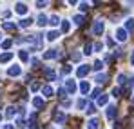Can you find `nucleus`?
<instances>
[{
	"label": "nucleus",
	"mask_w": 134,
	"mask_h": 129,
	"mask_svg": "<svg viewBox=\"0 0 134 129\" xmlns=\"http://www.w3.org/2000/svg\"><path fill=\"white\" fill-rule=\"evenodd\" d=\"M103 20H96L94 22V27H92V31H94V35H102L103 33Z\"/></svg>",
	"instance_id": "1"
},
{
	"label": "nucleus",
	"mask_w": 134,
	"mask_h": 129,
	"mask_svg": "<svg viewBox=\"0 0 134 129\" xmlns=\"http://www.w3.org/2000/svg\"><path fill=\"white\" fill-rule=\"evenodd\" d=\"M116 38H118L120 42H125V40H127V31H125L123 27H118V29H116Z\"/></svg>",
	"instance_id": "2"
},
{
	"label": "nucleus",
	"mask_w": 134,
	"mask_h": 129,
	"mask_svg": "<svg viewBox=\"0 0 134 129\" xmlns=\"http://www.w3.org/2000/svg\"><path fill=\"white\" fill-rule=\"evenodd\" d=\"M56 56H58V51H56V49H49V51L44 53V60H53V58H56Z\"/></svg>",
	"instance_id": "3"
},
{
	"label": "nucleus",
	"mask_w": 134,
	"mask_h": 129,
	"mask_svg": "<svg viewBox=\"0 0 134 129\" xmlns=\"http://www.w3.org/2000/svg\"><path fill=\"white\" fill-rule=\"evenodd\" d=\"M15 11H16L18 15H25V13H27L29 9H27V6H25V4H22V2H18V4L15 6Z\"/></svg>",
	"instance_id": "4"
},
{
	"label": "nucleus",
	"mask_w": 134,
	"mask_h": 129,
	"mask_svg": "<svg viewBox=\"0 0 134 129\" xmlns=\"http://www.w3.org/2000/svg\"><path fill=\"white\" fill-rule=\"evenodd\" d=\"M20 73H22L20 65H13V67H9V71H7V75H9V76H18Z\"/></svg>",
	"instance_id": "5"
},
{
	"label": "nucleus",
	"mask_w": 134,
	"mask_h": 129,
	"mask_svg": "<svg viewBox=\"0 0 134 129\" xmlns=\"http://www.w3.org/2000/svg\"><path fill=\"white\" fill-rule=\"evenodd\" d=\"M87 73H89V65H80V67H78V71H76V76L83 78Z\"/></svg>",
	"instance_id": "6"
},
{
	"label": "nucleus",
	"mask_w": 134,
	"mask_h": 129,
	"mask_svg": "<svg viewBox=\"0 0 134 129\" xmlns=\"http://www.w3.org/2000/svg\"><path fill=\"white\" fill-rule=\"evenodd\" d=\"M65 89L69 91V93H71V95L76 91V84H74V80H72V78H69V80L65 82Z\"/></svg>",
	"instance_id": "7"
},
{
	"label": "nucleus",
	"mask_w": 134,
	"mask_h": 129,
	"mask_svg": "<svg viewBox=\"0 0 134 129\" xmlns=\"http://www.w3.org/2000/svg\"><path fill=\"white\" fill-rule=\"evenodd\" d=\"M44 75L47 76V80H54V78H56V73H54L51 67H44Z\"/></svg>",
	"instance_id": "8"
},
{
	"label": "nucleus",
	"mask_w": 134,
	"mask_h": 129,
	"mask_svg": "<svg viewBox=\"0 0 134 129\" xmlns=\"http://www.w3.org/2000/svg\"><path fill=\"white\" fill-rule=\"evenodd\" d=\"M13 58V53H2L0 55V64H5V62H9Z\"/></svg>",
	"instance_id": "9"
},
{
	"label": "nucleus",
	"mask_w": 134,
	"mask_h": 129,
	"mask_svg": "<svg viewBox=\"0 0 134 129\" xmlns=\"http://www.w3.org/2000/svg\"><path fill=\"white\" fill-rule=\"evenodd\" d=\"M89 89H91V86H89V82H87V80H83V82L80 84V91H82L83 95H87V93H89Z\"/></svg>",
	"instance_id": "10"
},
{
	"label": "nucleus",
	"mask_w": 134,
	"mask_h": 129,
	"mask_svg": "<svg viewBox=\"0 0 134 129\" xmlns=\"http://www.w3.org/2000/svg\"><path fill=\"white\" fill-rule=\"evenodd\" d=\"M42 93H44V96H53L54 91H53V87H51V86H44V87H42Z\"/></svg>",
	"instance_id": "11"
},
{
	"label": "nucleus",
	"mask_w": 134,
	"mask_h": 129,
	"mask_svg": "<svg viewBox=\"0 0 134 129\" xmlns=\"http://www.w3.org/2000/svg\"><path fill=\"white\" fill-rule=\"evenodd\" d=\"M16 111H18L16 107H13V106H9V107H7V113H5V116H7V118H13V116L16 115Z\"/></svg>",
	"instance_id": "12"
},
{
	"label": "nucleus",
	"mask_w": 134,
	"mask_h": 129,
	"mask_svg": "<svg viewBox=\"0 0 134 129\" xmlns=\"http://www.w3.org/2000/svg\"><path fill=\"white\" fill-rule=\"evenodd\" d=\"M114 116H116V107H114V106H109V107H107V118H114Z\"/></svg>",
	"instance_id": "13"
},
{
	"label": "nucleus",
	"mask_w": 134,
	"mask_h": 129,
	"mask_svg": "<svg viewBox=\"0 0 134 129\" xmlns=\"http://www.w3.org/2000/svg\"><path fill=\"white\" fill-rule=\"evenodd\" d=\"M98 124H100V122H98L96 118H92V120L87 122V127H89V129H98Z\"/></svg>",
	"instance_id": "14"
},
{
	"label": "nucleus",
	"mask_w": 134,
	"mask_h": 129,
	"mask_svg": "<svg viewBox=\"0 0 134 129\" xmlns=\"http://www.w3.org/2000/svg\"><path fill=\"white\" fill-rule=\"evenodd\" d=\"M58 37H60V35H58V31H51V33L47 35V40H49V42H53V40H56Z\"/></svg>",
	"instance_id": "15"
},
{
	"label": "nucleus",
	"mask_w": 134,
	"mask_h": 129,
	"mask_svg": "<svg viewBox=\"0 0 134 129\" xmlns=\"http://www.w3.org/2000/svg\"><path fill=\"white\" fill-rule=\"evenodd\" d=\"M33 106H35V107H42V106H44V98L36 96V98L33 100Z\"/></svg>",
	"instance_id": "16"
},
{
	"label": "nucleus",
	"mask_w": 134,
	"mask_h": 129,
	"mask_svg": "<svg viewBox=\"0 0 134 129\" xmlns=\"http://www.w3.org/2000/svg\"><path fill=\"white\" fill-rule=\"evenodd\" d=\"M132 29H134V20L129 18V20L125 22V31H132Z\"/></svg>",
	"instance_id": "17"
},
{
	"label": "nucleus",
	"mask_w": 134,
	"mask_h": 129,
	"mask_svg": "<svg viewBox=\"0 0 134 129\" xmlns=\"http://www.w3.org/2000/svg\"><path fill=\"white\" fill-rule=\"evenodd\" d=\"M2 27H4L5 31H13V29H15V24H11V22H4Z\"/></svg>",
	"instance_id": "18"
},
{
	"label": "nucleus",
	"mask_w": 134,
	"mask_h": 129,
	"mask_svg": "<svg viewBox=\"0 0 134 129\" xmlns=\"http://www.w3.org/2000/svg\"><path fill=\"white\" fill-rule=\"evenodd\" d=\"M107 100H109V98H107V95L98 96V106H105V104H107Z\"/></svg>",
	"instance_id": "19"
},
{
	"label": "nucleus",
	"mask_w": 134,
	"mask_h": 129,
	"mask_svg": "<svg viewBox=\"0 0 134 129\" xmlns=\"http://www.w3.org/2000/svg\"><path fill=\"white\" fill-rule=\"evenodd\" d=\"M18 56H20V60H22V62H27V60H29V55H27V51H20V53H18Z\"/></svg>",
	"instance_id": "20"
},
{
	"label": "nucleus",
	"mask_w": 134,
	"mask_h": 129,
	"mask_svg": "<svg viewBox=\"0 0 134 129\" xmlns=\"http://www.w3.org/2000/svg\"><path fill=\"white\" fill-rule=\"evenodd\" d=\"M105 80H107V75H105V73H102V75L96 76V82H98V84H103Z\"/></svg>",
	"instance_id": "21"
},
{
	"label": "nucleus",
	"mask_w": 134,
	"mask_h": 129,
	"mask_svg": "<svg viewBox=\"0 0 134 129\" xmlns=\"http://www.w3.org/2000/svg\"><path fill=\"white\" fill-rule=\"evenodd\" d=\"M31 18H22V20H20V24H18V25H20V27H27V25H29V24H31Z\"/></svg>",
	"instance_id": "22"
},
{
	"label": "nucleus",
	"mask_w": 134,
	"mask_h": 129,
	"mask_svg": "<svg viewBox=\"0 0 134 129\" xmlns=\"http://www.w3.org/2000/svg\"><path fill=\"white\" fill-rule=\"evenodd\" d=\"M49 24H51V25H58V24H60V18H58L56 15H53L51 20H49Z\"/></svg>",
	"instance_id": "23"
},
{
	"label": "nucleus",
	"mask_w": 134,
	"mask_h": 129,
	"mask_svg": "<svg viewBox=\"0 0 134 129\" xmlns=\"http://www.w3.org/2000/svg\"><path fill=\"white\" fill-rule=\"evenodd\" d=\"M74 24H76V25H82V24H83V17H82V15H76V17H74Z\"/></svg>",
	"instance_id": "24"
},
{
	"label": "nucleus",
	"mask_w": 134,
	"mask_h": 129,
	"mask_svg": "<svg viewBox=\"0 0 134 129\" xmlns=\"http://www.w3.org/2000/svg\"><path fill=\"white\" fill-rule=\"evenodd\" d=\"M83 53H85V55H91V53H92V44H85V47H83Z\"/></svg>",
	"instance_id": "25"
},
{
	"label": "nucleus",
	"mask_w": 134,
	"mask_h": 129,
	"mask_svg": "<svg viewBox=\"0 0 134 129\" xmlns=\"http://www.w3.org/2000/svg\"><path fill=\"white\" fill-rule=\"evenodd\" d=\"M120 95H121V89H120V87H112V96H114V98H118Z\"/></svg>",
	"instance_id": "26"
},
{
	"label": "nucleus",
	"mask_w": 134,
	"mask_h": 129,
	"mask_svg": "<svg viewBox=\"0 0 134 129\" xmlns=\"http://www.w3.org/2000/svg\"><path fill=\"white\" fill-rule=\"evenodd\" d=\"M56 122H60V124L65 122V115L64 113H56Z\"/></svg>",
	"instance_id": "27"
},
{
	"label": "nucleus",
	"mask_w": 134,
	"mask_h": 129,
	"mask_svg": "<svg viewBox=\"0 0 134 129\" xmlns=\"http://www.w3.org/2000/svg\"><path fill=\"white\" fill-rule=\"evenodd\" d=\"M47 24V18H45V15H40L38 17V25H45Z\"/></svg>",
	"instance_id": "28"
},
{
	"label": "nucleus",
	"mask_w": 134,
	"mask_h": 129,
	"mask_svg": "<svg viewBox=\"0 0 134 129\" xmlns=\"http://www.w3.org/2000/svg\"><path fill=\"white\" fill-rule=\"evenodd\" d=\"M69 27H71V25H69V22H67V20L62 22V31H64V33H67V31H69Z\"/></svg>",
	"instance_id": "29"
},
{
	"label": "nucleus",
	"mask_w": 134,
	"mask_h": 129,
	"mask_svg": "<svg viewBox=\"0 0 134 129\" xmlns=\"http://www.w3.org/2000/svg\"><path fill=\"white\" fill-rule=\"evenodd\" d=\"M11 44H13V40H5V42H2V49H9Z\"/></svg>",
	"instance_id": "30"
},
{
	"label": "nucleus",
	"mask_w": 134,
	"mask_h": 129,
	"mask_svg": "<svg viewBox=\"0 0 134 129\" xmlns=\"http://www.w3.org/2000/svg\"><path fill=\"white\" fill-rule=\"evenodd\" d=\"M87 9H89V4L82 2V4H80V11H87Z\"/></svg>",
	"instance_id": "31"
},
{
	"label": "nucleus",
	"mask_w": 134,
	"mask_h": 129,
	"mask_svg": "<svg viewBox=\"0 0 134 129\" xmlns=\"http://www.w3.org/2000/svg\"><path fill=\"white\" fill-rule=\"evenodd\" d=\"M94 111H96V109H94V106H92V104H91V106H87V115H94Z\"/></svg>",
	"instance_id": "32"
},
{
	"label": "nucleus",
	"mask_w": 134,
	"mask_h": 129,
	"mask_svg": "<svg viewBox=\"0 0 134 129\" xmlns=\"http://www.w3.org/2000/svg\"><path fill=\"white\" fill-rule=\"evenodd\" d=\"M58 96H60V98H64V96H65V89H64V87H60V89H58Z\"/></svg>",
	"instance_id": "33"
},
{
	"label": "nucleus",
	"mask_w": 134,
	"mask_h": 129,
	"mask_svg": "<svg viewBox=\"0 0 134 129\" xmlns=\"http://www.w3.org/2000/svg\"><path fill=\"white\" fill-rule=\"evenodd\" d=\"M102 62H100V60H96V62H94V69H96V71H98V69H102Z\"/></svg>",
	"instance_id": "34"
},
{
	"label": "nucleus",
	"mask_w": 134,
	"mask_h": 129,
	"mask_svg": "<svg viewBox=\"0 0 134 129\" xmlns=\"http://www.w3.org/2000/svg\"><path fill=\"white\" fill-rule=\"evenodd\" d=\"M118 84H125V75H120L118 76Z\"/></svg>",
	"instance_id": "35"
},
{
	"label": "nucleus",
	"mask_w": 134,
	"mask_h": 129,
	"mask_svg": "<svg viewBox=\"0 0 134 129\" xmlns=\"http://www.w3.org/2000/svg\"><path fill=\"white\" fill-rule=\"evenodd\" d=\"M38 87H40V84H38V82H33V84H31V89H33V91H36Z\"/></svg>",
	"instance_id": "36"
},
{
	"label": "nucleus",
	"mask_w": 134,
	"mask_h": 129,
	"mask_svg": "<svg viewBox=\"0 0 134 129\" xmlns=\"http://www.w3.org/2000/svg\"><path fill=\"white\" fill-rule=\"evenodd\" d=\"M98 95H100V89H94V91H92V95H91V98H96Z\"/></svg>",
	"instance_id": "37"
},
{
	"label": "nucleus",
	"mask_w": 134,
	"mask_h": 129,
	"mask_svg": "<svg viewBox=\"0 0 134 129\" xmlns=\"http://www.w3.org/2000/svg\"><path fill=\"white\" fill-rule=\"evenodd\" d=\"M45 6H47V2H36V7H40V9L45 7Z\"/></svg>",
	"instance_id": "38"
},
{
	"label": "nucleus",
	"mask_w": 134,
	"mask_h": 129,
	"mask_svg": "<svg viewBox=\"0 0 134 129\" xmlns=\"http://www.w3.org/2000/svg\"><path fill=\"white\" fill-rule=\"evenodd\" d=\"M112 127H114V129H123V127H121V124H120V122H114V124H112Z\"/></svg>",
	"instance_id": "39"
},
{
	"label": "nucleus",
	"mask_w": 134,
	"mask_h": 129,
	"mask_svg": "<svg viewBox=\"0 0 134 129\" xmlns=\"http://www.w3.org/2000/svg\"><path fill=\"white\" fill-rule=\"evenodd\" d=\"M29 120L35 122V120H36V113H31V115H29Z\"/></svg>",
	"instance_id": "40"
},
{
	"label": "nucleus",
	"mask_w": 134,
	"mask_h": 129,
	"mask_svg": "<svg viewBox=\"0 0 134 129\" xmlns=\"http://www.w3.org/2000/svg\"><path fill=\"white\" fill-rule=\"evenodd\" d=\"M94 49H96V51H102V49H103V45H102V44L98 42L96 45H94Z\"/></svg>",
	"instance_id": "41"
},
{
	"label": "nucleus",
	"mask_w": 134,
	"mask_h": 129,
	"mask_svg": "<svg viewBox=\"0 0 134 129\" xmlns=\"http://www.w3.org/2000/svg\"><path fill=\"white\" fill-rule=\"evenodd\" d=\"M78 107H80V109L85 107V100H80V102H78Z\"/></svg>",
	"instance_id": "42"
},
{
	"label": "nucleus",
	"mask_w": 134,
	"mask_h": 129,
	"mask_svg": "<svg viewBox=\"0 0 134 129\" xmlns=\"http://www.w3.org/2000/svg\"><path fill=\"white\" fill-rule=\"evenodd\" d=\"M69 71H71V67H69V65H65V67H64V69H62V73H64V75H67V73H69Z\"/></svg>",
	"instance_id": "43"
},
{
	"label": "nucleus",
	"mask_w": 134,
	"mask_h": 129,
	"mask_svg": "<svg viewBox=\"0 0 134 129\" xmlns=\"http://www.w3.org/2000/svg\"><path fill=\"white\" fill-rule=\"evenodd\" d=\"M72 60H80V53H74L72 55Z\"/></svg>",
	"instance_id": "44"
},
{
	"label": "nucleus",
	"mask_w": 134,
	"mask_h": 129,
	"mask_svg": "<svg viewBox=\"0 0 134 129\" xmlns=\"http://www.w3.org/2000/svg\"><path fill=\"white\" fill-rule=\"evenodd\" d=\"M2 129H13V124H5V126H4Z\"/></svg>",
	"instance_id": "45"
},
{
	"label": "nucleus",
	"mask_w": 134,
	"mask_h": 129,
	"mask_svg": "<svg viewBox=\"0 0 134 129\" xmlns=\"http://www.w3.org/2000/svg\"><path fill=\"white\" fill-rule=\"evenodd\" d=\"M131 64L134 65V51H132V55H131Z\"/></svg>",
	"instance_id": "46"
},
{
	"label": "nucleus",
	"mask_w": 134,
	"mask_h": 129,
	"mask_svg": "<svg viewBox=\"0 0 134 129\" xmlns=\"http://www.w3.org/2000/svg\"><path fill=\"white\" fill-rule=\"evenodd\" d=\"M31 129H38V126L36 124H31Z\"/></svg>",
	"instance_id": "47"
},
{
	"label": "nucleus",
	"mask_w": 134,
	"mask_h": 129,
	"mask_svg": "<svg viewBox=\"0 0 134 129\" xmlns=\"http://www.w3.org/2000/svg\"><path fill=\"white\" fill-rule=\"evenodd\" d=\"M132 104H134V96H132Z\"/></svg>",
	"instance_id": "48"
},
{
	"label": "nucleus",
	"mask_w": 134,
	"mask_h": 129,
	"mask_svg": "<svg viewBox=\"0 0 134 129\" xmlns=\"http://www.w3.org/2000/svg\"><path fill=\"white\" fill-rule=\"evenodd\" d=\"M0 118H2V115H0Z\"/></svg>",
	"instance_id": "49"
}]
</instances>
